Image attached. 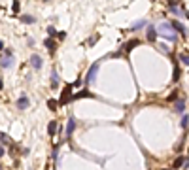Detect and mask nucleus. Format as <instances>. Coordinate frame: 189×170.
<instances>
[{
	"label": "nucleus",
	"instance_id": "25",
	"mask_svg": "<svg viewBox=\"0 0 189 170\" xmlns=\"http://www.w3.org/2000/svg\"><path fill=\"white\" fill-rule=\"evenodd\" d=\"M55 36H57L59 40H64V38H66V32H57V34H55Z\"/></svg>",
	"mask_w": 189,
	"mask_h": 170
},
{
	"label": "nucleus",
	"instance_id": "17",
	"mask_svg": "<svg viewBox=\"0 0 189 170\" xmlns=\"http://www.w3.org/2000/svg\"><path fill=\"white\" fill-rule=\"evenodd\" d=\"M0 142H2V144H8V142H10V136H8L6 132H2V134H0Z\"/></svg>",
	"mask_w": 189,
	"mask_h": 170
},
{
	"label": "nucleus",
	"instance_id": "2",
	"mask_svg": "<svg viewBox=\"0 0 189 170\" xmlns=\"http://www.w3.org/2000/svg\"><path fill=\"white\" fill-rule=\"evenodd\" d=\"M29 63H30V66L34 68V70H40V68H42V57L40 55H32Z\"/></svg>",
	"mask_w": 189,
	"mask_h": 170
},
{
	"label": "nucleus",
	"instance_id": "11",
	"mask_svg": "<svg viewBox=\"0 0 189 170\" xmlns=\"http://www.w3.org/2000/svg\"><path fill=\"white\" fill-rule=\"evenodd\" d=\"M51 87H53V89L59 87V76H57V72H55V70H53V74H51Z\"/></svg>",
	"mask_w": 189,
	"mask_h": 170
},
{
	"label": "nucleus",
	"instance_id": "9",
	"mask_svg": "<svg viewBox=\"0 0 189 170\" xmlns=\"http://www.w3.org/2000/svg\"><path fill=\"white\" fill-rule=\"evenodd\" d=\"M74 127H76V119H74V117H70V119H68V127H66V134H68V136L72 134Z\"/></svg>",
	"mask_w": 189,
	"mask_h": 170
},
{
	"label": "nucleus",
	"instance_id": "10",
	"mask_svg": "<svg viewBox=\"0 0 189 170\" xmlns=\"http://www.w3.org/2000/svg\"><path fill=\"white\" fill-rule=\"evenodd\" d=\"M11 63H13V60H11V57H4V59L0 60V66H2V68H10Z\"/></svg>",
	"mask_w": 189,
	"mask_h": 170
},
{
	"label": "nucleus",
	"instance_id": "29",
	"mask_svg": "<svg viewBox=\"0 0 189 170\" xmlns=\"http://www.w3.org/2000/svg\"><path fill=\"white\" fill-rule=\"evenodd\" d=\"M0 170H2V164H0Z\"/></svg>",
	"mask_w": 189,
	"mask_h": 170
},
{
	"label": "nucleus",
	"instance_id": "12",
	"mask_svg": "<svg viewBox=\"0 0 189 170\" xmlns=\"http://www.w3.org/2000/svg\"><path fill=\"white\" fill-rule=\"evenodd\" d=\"M44 46H46V47H47V49H49V51H55V42H53V40H51V38H47L46 42H44Z\"/></svg>",
	"mask_w": 189,
	"mask_h": 170
},
{
	"label": "nucleus",
	"instance_id": "24",
	"mask_svg": "<svg viewBox=\"0 0 189 170\" xmlns=\"http://www.w3.org/2000/svg\"><path fill=\"white\" fill-rule=\"evenodd\" d=\"M47 34H49V36H55V34H57V30H55L53 27H47Z\"/></svg>",
	"mask_w": 189,
	"mask_h": 170
},
{
	"label": "nucleus",
	"instance_id": "3",
	"mask_svg": "<svg viewBox=\"0 0 189 170\" xmlns=\"http://www.w3.org/2000/svg\"><path fill=\"white\" fill-rule=\"evenodd\" d=\"M96 72H98V63H95L93 66L89 68V72H87V81H95V78H96Z\"/></svg>",
	"mask_w": 189,
	"mask_h": 170
},
{
	"label": "nucleus",
	"instance_id": "23",
	"mask_svg": "<svg viewBox=\"0 0 189 170\" xmlns=\"http://www.w3.org/2000/svg\"><path fill=\"white\" fill-rule=\"evenodd\" d=\"M47 104H49V108H51V110H57V100H49Z\"/></svg>",
	"mask_w": 189,
	"mask_h": 170
},
{
	"label": "nucleus",
	"instance_id": "19",
	"mask_svg": "<svg viewBox=\"0 0 189 170\" xmlns=\"http://www.w3.org/2000/svg\"><path fill=\"white\" fill-rule=\"evenodd\" d=\"M180 60H182L183 64H187V60H189L187 59V53H180Z\"/></svg>",
	"mask_w": 189,
	"mask_h": 170
},
{
	"label": "nucleus",
	"instance_id": "1",
	"mask_svg": "<svg viewBox=\"0 0 189 170\" xmlns=\"http://www.w3.org/2000/svg\"><path fill=\"white\" fill-rule=\"evenodd\" d=\"M72 85H66V87H64V91H63V96H61V100H59L57 104H66L68 100L72 98Z\"/></svg>",
	"mask_w": 189,
	"mask_h": 170
},
{
	"label": "nucleus",
	"instance_id": "21",
	"mask_svg": "<svg viewBox=\"0 0 189 170\" xmlns=\"http://www.w3.org/2000/svg\"><path fill=\"white\" fill-rule=\"evenodd\" d=\"M182 127L187 129V113H183V117H182Z\"/></svg>",
	"mask_w": 189,
	"mask_h": 170
},
{
	"label": "nucleus",
	"instance_id": "15",
	"mask_svg": "<svg viewBox=\"0 0 189 170\" xmlns=\"http://www.w3.org/2000/svg\"><path fill=\"white\" fill-rule=\"evenodd\" d=\"M82 96H91V93H89V91H85V89H83V91H79L78 95H72V98H82Z\"/></svg>",
	"mask_w": 189,
	"mask_h": 170
},
{
	"label": "nucleus",
	"instance_id": "5",
	"mask_svg": "<svg viewBox=\"0 0 189 170\" xmlns=\"http://www.w3.org/2000/svg\"><path fill=\"white\" fill-rule=\"evenodd\" d=\"M27 106H29V98H27L25 95L19 96V98H17V108H19V110H25Z\"/></svg>",
	"mask_w": 189,
	"mask_h": 170
},
{
	"label": "nucleus",
	"instance_id": "8",
	"mask_svg": "<svg viewBox=\"0 0 189 170\" xmlns=\"http://www.w3.org/2000/svg\"><path fill=\"white\" fill-rule=\"evenodd\" d=\"M170 27H174V28H176V30H178V32H182V34L185 36V27H183L182 23H178V21H172V23H170Z\"/></svg>",
	"mask_w": 189,
	"mask_h": 170
},
{
	"label": "nucleus",
	"instance_id": "7",
	"mask_svg": "<svg viewBox=\"0 0 189 170\" xmlns=\"http://www.w3.org/2000/svg\"><path fill=\"white\" fill-rule=\"evenodd\" d=\"M185 163H187V157L185 155H182V157H178V159L174 161V168L178 170L180 166H185Z\"/></svg>",
	"mask_w": 189,
	"mask_h": 170
},
{
	"label": "nucleus",
	"instance_id": "27",
	"mask_svg": "<svg viewBox=\"0 0 189 170\" xmlns=\"http://www.w3.org/2000/svg\"><path fill=\"white\" fill-rule=\"evenodd\" d=\"M0 51H4V42H0Z\"/></svg>",
	"mask_w": 189,
	"mask_h": 170
},
{
	"label": "nucleus",
	"instance_id": "28",
	"mask_svg": "<svg viewBox=\"0 0 189 170\" xmlns=\"http://www.w3.org/2000/svg\"><path fill=\"white\" fill-rule=\"evenodd\" d=\"M2 87H4V83H2V79H0V91H2Z\"/></svg>",
	"mask_w": 189,
	"mask_h": 170
},
{
	"label": "nucleus",
	"instance_id": "26",
	"mask_svg": "<svg viewBox=\"0 0 189 170\" xmlns=\"http://www.w3.org/2000/svg\"><path fill=\"white\" fill-rule=\"evenodd\" d=\"M4 155V148H2V145H0V157H2Z\"/></svg>",
	"mask_w": 189,
	"mask_h": 170
},
{
	"label": "nucleus",
	"instance_id": "4",
	"mask_svg": "<svg viewBox=\"0 0 189 170\" xmlns=\"http://www.w3.org/2000/svg\"><path fill=\"white\" fill-rule=\"evenodd\" d=\"M148 40H150V42H155V40H157V28L153 25L148 27Z\"/></svg>",
	"mask_w": 189,
	"mask_h": 170
},
{
	"label": "nucleus",
	"instance_id": "6",
	"mask_svg": "<svg viewBox=\"0 0 189 170\" xmlns=\"http://www.w3.org/2000/svg\"><path fill=\"white\" fill-rule=\"evenodd\" d=\"M174 110L178 113H185V100H178V102L174 104Z\"/></svg>",
	"mask_w": 189,
	"mask_h": 170
},
{
	"label": "nucleus",
	"instance_id": "13",
	"mask_svg": "<svg viewBox=\"0 0 189 170\" xmlns=\"http://www.w3.org/2000/svg\"><path fill=\"white\" fill-rule=\"evenodd\" d=\"M134 46H138V40H131V42H127V44H125V46H123V47H125V51H131V49H132V47H134Z\"/></svg>",
	"mask_w": 189,
	"mask_h": 170
},
{
	"label": "nucleus",
	"instance_id": "16",
	"mask_svg": "<svg viewBox=\"0 0 189 170\" xmlns=\"http://www.w3.org/2000/svg\"><path fill=\"white\" fill-rule=\"evenodd\" d=\"M21 21H23V23H36V19H34V17H30V15H23Z\"/></svg>",
	"mask_w": 189,
	"mask_h": 170
},
{
	"label": "nucleus",
	"instance_id": "20",
	"mask_svg": "<svg viewBox=\"0 0 189 170\" xmlns=\"http://www.w3.org/2000/svg\"><path fill=\"white\" fill-rule=\"evenodd\" d=\"M19 8H21V4H19V2H13V4H11V10H13L15 13L19 11Z\"/></svg>",
	"mask_w": 189,
	"mask_h": 170
},
{
	"label": "nucleus",
	"instance_id": "22",
	"mask_svg": "<svg viewBox=\"0 0 189 170\" xmlns=\"http://www.w3.org/2000/svg\"><path fill=\"white\" fill-rule=\"evenodd\" d=\"M144 25H146L144 21H138V23H134V25H132V28H136V30H138V28H142Z\"/></svg>",
	"mask_w": 189,
	"mask_h": 170
},
{
	"label": "nucleus",
	"instance_id": "14",
	"mask_svg": "<svg viewBox=\"0 0 189 170\" xmlns=\"http://www.w3.org/2000/svg\"><path fill=\"white\" fill-rule=\"evenodd\" d=\"M55 131H57V123H55V121H51V123H49V129H47L49 136H55Z\"/></svg>",
	"mask_w": 189,
	"mask_h": 170
},
{
	"label": "nucleus",
	"instance_id": "18",
	"mask_svg": "<svg viewBox=\"0 0 189 170\" xmlns=\"http://www.w3.org/2000/svg\"><path fill=\"white\" fill-rule=\"evenodd\" d=\"M180 79V66H174V81Z\"/></svg>",
	"mask_w": 189,
	"mask_h": 170
}]
</instances>
